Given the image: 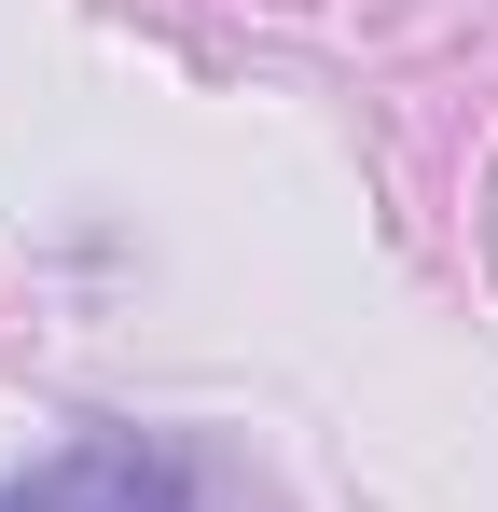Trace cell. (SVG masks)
<instances>
[{
    "label": "cell",
    "instance_id": "1",
    "mask_svg": "<svg viewBox=\"0 0 498 512\" xmlns=\"http://www.w3.org/2000/svg\"><path fill=\"white\" fill-rule=\"evenodd\" d=\"M0 512H194V457H166L139 429H97L70 457H42V471H14Z\"/></svg>",
    "mask_w": 498,
    "mask_h": 512
}]
</instances>
